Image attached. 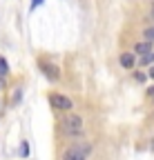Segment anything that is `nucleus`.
<instances>
[{
    "mask_svg": "<svg viewBox=\"0 0 154 160\" xmlns=\"http://www.w3.org/2000/svg\"><path fill=\"white\" fill-rule=\"evenodd\" d=\"M152 16H154V7H152Z\"/></svg>",
    "mask_w": 154,
    "mask_h": 160,
    "instance_id": "nucleus-14",
    "label": "nucleus"
},
{
    "mask_svg": "<svg viewBox=\"0 0 154 160\" xmlns=\"http://www.w3.org/2000/svg\"><path fill=\"white\" fill-rule=\"evenodd\" d=\"M152 149H154V145H152Z\"/></svg>",
    "mask_w": 154,
    "mask_h": 160,
    "instance_id": "nucleus-15",
    "label": "nucleus"
},
{
    "mask_svg": "<svg viewBox=\"0 0 154 160\" xmlns=\"http://www.w3.org/2000/svg\"><path fill=\"white\" fill-rule=\"evenodd\" d=\"M139 62H141V65H152V62H154V51L145 53V56H143V58L139 60Z\"/></svg>",
    "mask_w": 154,
    "mask_h": 160,
    "instance_id": "nucleus-8",
    "label": "nucleus"
},
{
    "mask_svg": "<svg viewBox=\"0 0 154 160\" xmlns=\"http://www.w3.org/2000/svg\"><path fill=\"white\" fill-rule=\"evenodd\" d=\"M150 96H152V98H154V89H150Z\"/></svg>",
    "mask_w": 154,
    "mask_h": 160,
    "instance_id": "nucleus-13",
    "label": "nucleus"
},
{
    "mask_svg": "<svg viewBox=\"0 0 154 160\" xmlns=\"http://www.w3.org/2000/svg\"><path fill=\"white\" fill-rule=\"evenodd\" d=\"M150 51H152V42H147V40L136 42V47H134V53H141V56H145V53H150Z\"/></svg>",
    "mask_w": 154,
    "mask_h": 160,
    "instance_id": "nucleus-5",
    "label": "nucleus"
},
{
    "mask_svg": "<svg viewBox=\"0 0 154 160\" xmlns=\"http://www.w3.org/2000/svg\"><path fill=\"white\" fill-rule=\"evenodd\" d=\"M83 129H85L83 118L76 116V113H72V116H67V118L63 120V131H65L67 136H81Z\"/></svg>",
    "mask_w": 154,
    "mask_h": 160,
    "instance_id": "nucleus-1",
    "label": "nucleus"
},
{
    "mask_svg": "<svg viewBox=\"0 0 154 160\" xmlns=\"http://www.w3.org/2000/svg\"><path fill=\"white\" fill-rule=\"evenodd\" d=\"M89 149H92L89 145H74L63 153V160H87Z\"/></svg>",
    "mask_w": 154,
    "mask_h": 160,
    "instance_id": "nucleus-2",
    "label": "nucleus"
},
{
    "mask_svg": "<svg viewBox=\"0 0 154 160\" xmlns=\"http://www.w3.org/2000/svg\"><path fill=\"white\" fill-rule=\"evenodd\" d=\"M7 73H9V65H7L5 58H0V78H5Z\"/></svg>",
    "mask_w": 154,
    "mask_h": 160,
    "instance_id": "nucleus-7",
    "label": "nucleus"
},
{
    "mask_svg": "<svg viewBox=\"0 0 154 160\" xmlns=\"http://www.w3.org/2000/svg\"><path fill=\"white\" fill-rule=\"evenodd\" d=\"M40 67H43V71H45V76H47L49 80H58V78H61V73H58V67H54V65H47V62H40Z\"/></svg>",
    "mask_w": 154,
    "mask_h": 160,
    "instance_id": "nucleus-4",
    "label": "nucleus"
},
{
    "mask_svg": "<svg viewBox=\"0 0 154 160\" xmlns=\"http://www.w3.org/2000/svg\"><path fill=\"white\" fill-rule=\"evenodd\" d=\"M20 153H23V156H27V153H29V147H27V142H23V147H20Z\"/></svg>",
    "mask_w": 154,
    "mask_h": 160,
    "instance_id": "nucleus-10",
    "label": "nucleus"
},
{
    "mask_svg": "<svg viewBox=\"0 0 154 160\" xmlns=\"http://www.w3.org/2000/svg\"><path fill=\"white\" fill-rule=\"evenodd\" d=\"M121 65L125 69H132L134 67V53H121Z\"/></svg>",
    "mask_w": 154,
    "mask_h": 160,
    "instance_id": "nucleus-6",
    "label": "nucleus"
},
{
    "mask_svg": "<svg viewBox=\"0 0 154 160\" xmlns=\"http://www.w3.org/2000/svg\"><path fill=\"white\" fill-rule=\"evenodd\" d=\"M143 36H145L147 42H154V27H147V29L143 31Z\"/></svg>",
    "mask_w": 154,
    "mask_h": 160,
    "instance_id": "nucleus-9",
    "label": "nucleus"
},
{
    "mask_svg": "<svg viewBox=\"0 0 154 160\" xmlns=\"http://www.w3.org/2000/svg\"><path fill=\"white\" fill-rule=\"evenodd\" d=\"M147 76H150V78H152V80H154V67H152V69H150V73H147Z\"/></svg>",
    "mask_w": 154,
    "mask_h": 160,
    "instance_id": "nucleus-12",
    "label": "nucleus"
},
{
    "mask_svg": "<svg viewBox=\"0 0 154 160\" xmlns=\"http://www.w3.org/2000/svg\"><path fill=\"white\" fill-rule=\"evenodd\" d=\"M145 78H147L145 73H136V80H139V82H143V80H145Z\"/></svg>",
    "mask_w": 154,
    "mask_h": 160,
    "instance_id": "nucleus-11",
    "label": "nucleus"
},
{
    "mask_svg": "<svg viewBox=\"0 0 154 160\" xmlns=\"http://www.w3.org/2000/svg\"><path fill=\"white\" fill-rule=\"evenodd\" d=\"M49 102L58 111H69L72 109V100L67 96H63V93H49Z\"/></svg>",
    "mask_w": 154,
    "mask_h": 160,
    "instance_id": "nucleus-3",
    "label": "nucleus"
}]
</instances>
